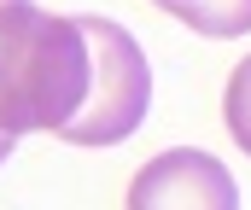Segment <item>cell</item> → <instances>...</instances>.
<instances>
[{"mask_svg": "<svg viewBox=\"0 0 251 210\" xmlns=\"http://www.w3.org/2000/svg\"><path fill=\"white\" fill-rule=\"evenodd\" d=\"M100 88V29L94 12L53 18L35 0L0 6V135L70 140L94 111Z\"/></svg>", "mask_w": 251, "mask_h": 210, "instance_id": "1", "label": "cell"}, {"mask_svg": "<svg viewBox=\"0 0 251 210\" xmlns=\"http://www.w3.org/2000/svg\"><path fill=\"white\" fill-rule=\"evenodd\" d=\"M123 210H240V187L222 158L199 146H170L134 169Z\"/></svg>", "mask_w": 251, "mask_h": 210, "instance_id": "2", "label": "cell"}, {"mask_svg": "<svg viewBox=\"0 0 251 210\" xmlns=\"http://www.w3.org/2000/svg\"><path fill=\"white\" fill-rule=\"evenodd\" d=\"M222 123H228L234 146L251 158V59H240V65H234V76H228V93H222Z\"/></svg>", "mask_w": 251, "mask_h": 210, "instance_id": "3", "label": "cell"}, {"mask_svg": "<svg viewBox=\"0 0 251 210\" xmlns=\"http://www.w3.org/2000/svg\"><path fill=\"white\" fill-rule=\"evenodd\" d=\"M152 6H164L170 18H181V23H193V18H199V12H204L210 0H152Z\"/></svg>", "mask_w": 251, "mask_h": 210, "instance_id": "4", "label": "cell"}, {"mask_svg": "<svg viewBox=\"0 0 251 210\" xmlns=\"http://www.w3.org/2000/svg\"><path fill=\"white\" fill-rule=\"evenodd\" d=\"M0 6H6V0H0Z\"/></svg>", "mask_w": 251, "mask_h": 210, "instance_id": "6", "label": "cell"}, {"mask_svg": "<svg viewBox=\"0 0 251 210\" xmlns=\"http://www.w3.org/2000/svg\"><path fill=\"white\" fill-rule=\"evenodd\" d=\"M6 152H12V135H0V163H6Z\"/></svg>", "mask_w": 251, "mask_h": 210, "instance_id": "5", "label": "cell"}]
</instances>
